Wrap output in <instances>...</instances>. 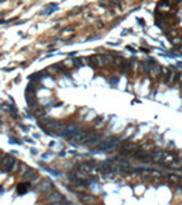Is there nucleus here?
I'll return each instance as SVG.
<instances>
[{
  "label": "nucleus",
  "instance_id": "f03ea898",
  "mask_svg": "<svg viewBox=\"0 0 182 205\" xmlns=\"http://www.w3.org/2000/svg\"><path fill=\"white\" fill-rule=\"evenodd\" d=\"M97 167H99V171L103 172V174H110L111 171L116 172V164L112 163V161H103Z\"/></svg>",
  "mask_w": 182,
  "mask_h": 205
},
{
  "label": "nucleus",
  "instance_id": "9d476101",
  "mask_svg": "<svg viewBox=\"0 0 182 205\" xmlns=\"http://www.w3.org/2000/svg\"><path fill=\"white\" fill-rule=\"evenodd\" d=\"M181 169H182V164H181Z\"/></svg>",
  "mask_w": 182,
  "mask_h": 205
},
{
  "label": "nucleus",
  "instance_id": "20e7f679",
  "mask_svg": "<svg viewBox=\"0 0 182 205\" xmlns=\"http://www.w3.org/2000/svg\"><path fill=\"white\" fill-rule=\"evenodd\" d=\"M160 71H162V67L156 63H152L151 68H149V74L152 77H160Z\"/></svg>",
  "mask_w": 182,
  "mask_h": 205
},
{
  "label": "nucleus",
  "instance_id": "0eeeda50",
  "mask_svg": "<svg viewBox=\"0 0 182 205\" xmlns=\"http://www.w3.org/2000/svg\"><path fill=\"white\" fill-rule=\"evenodd\" d=\"M181 164H182L181 159H174V160H171L167 164V167H170V168H181Z\"/></svg>",
  "mask_w": 182,
  "mask_h": 205
},
{
  "label": "nucleus",
  "instance_id": "39448f33",
  "mask_svg": "<svg viewBox=\"0 0 182 205\" xmlns=\"http://www.w3.org/2000/svg\"><path fill=\"white\" fill-rule=\"evenodd\" d=\"M166 178H167L168 183H170L171 186H177V185H179V180H181V176H178V175H174V174L167 175Z\"/></svg>",
  "mask_w": 182,
  "mask_h": 205
},
{
  "label": "nucleus",
  "instance_id": "423d86ee",
  "mask_svg": "<svg viewBox=\"0 0 182 205\" xmlns=\"http://www.w3.org/2000/svg\"><path fill=\"white\" fill-rule=\"evenodd\" d=\"M51 187H52V183H51L49 180H43V182L39 185V189L41 191H48Z\"/></svg>",
  "mask_w": 182,
  "mask_h": 205
},
{
  "label": "nucleus",
  "instance_id": "7ed1b4c3",
  "mask_svg": "<svg viewBox=\"0 0 182 205\" xmlns=\"http://www.w3.org/2000/svg\"><path fill=\"white\" fill-rule=\"evenodd\" d=\"M23 178H25L26 180H29V182H32V180H36L37 178H39V174H37V171H34V169L28 168L26 172L23 174Z\"/></svg>",
  "mask_w": 182,
  "mask_h": 205
},
{
  "label": "nucleus",
  "instance_id": "f257e3e1",
  "mask_svg": "<svg viewBox=\"0 0 182 205\" xmlns=\"http://www.w3.org/2000/svg\"><path fill=\"white\" fill-rule=\"evenodd\" d=\"M15 164H17V160H15V157H12V156H4L1 160H0V169H3L4 172H10L14 169Z\"/></svg>",
  "mask_w": 182,
  "mask_h": 205
},
{
  "label": "nucleus",
  "instance_id": "1a4fd4ad",
  "mask_svg": "<svg viewBox=\"0 0 182 205\" xmlns=\"http://www.w3.org/2000/svg\"><path fill=\"white\" fill-rule=\"evenodd\" d=\"M179 85H181V89H182V83H179Z\"/></svg>",
  "mask_w": 182,
  "mask_h": 205
},
{
  "label": "nucleus",
  "instance_id": "6e6552de",
  "mask_svg": "<svg viewBox=\"0 0 182 205\" xmlns=\"http://www.w3.org/2000/svg\"><path fill=\"white\" fill-rule=\"evenodd\" d=\"M80 201H82V202H93L94 198H93V197H91V196H80Z\"/></svg>",
  "mask_w": 182,
  "mask_h": 205
}]
</instances>
